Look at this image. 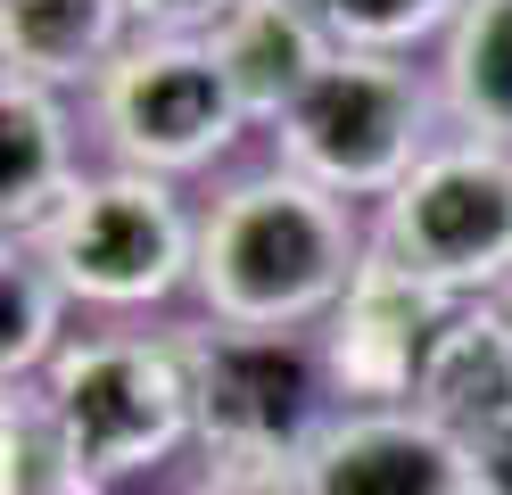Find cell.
<instances>
[{
    "instance_id": "obj_1",
    "label": "cell",
    "mask_w": 512,
    "mask_h": 495,
    "mask_svg": "<svg viewBox=\"0 0 512 495\" xmlns=\"http://www.w3.org/2000/svg\"><path fill=\"white\" fill-rule=\"evenodd\" d=\"M364 248L372 231L347 198H331L290 165H265V174L223 182L215 207L199 215L190 289L223 330H314L347 297Z\"/></svg>"
},
{
    "instance_id": "obj_2",
    "label": "cell",
    "mask_w": 512,
    "mask_h": 495,
    "mask_svg": "<svg viewBox=\"0 0 512 495\" xmlns=\"http://www.w3.org/2000/svg\"><path fill=\"white\" fill-rule=\"evenodd\" d=\"M58 429L75 438L83 471L116 487L157 471L166 454L199 438V396H190V347L182 330H83L58 347V363L34 380Z\"/></svg>"
},
{
    "instance_id": "obj_3",
    "label": "cell",
    "mask_w": 512,
    "mask_h": 495,
    "mask_svg": "<svg viewBox=\"0 0 512 495\" xmlns=\"http://www.w3.org/2000/svg\"><path fill=\"white\" fill-rule=\"evenodd\" d=\"M438 75H422L413 58H380V50H339L323 66L290 116L273 124V165L323 182L331 198H389L413 165L438 149Z\"/></svg>"
},
{
    "instance_id": "obj_4",
    "label": "cell",
    "mask_w": 512,
    "mask_h": 495,
    "mask_svg": "<svg viewBox=\"0 0 512 495\" xmlns=\"http://www.w3.org/2000/svg\"><path fill=\"white\" fill-rule=\"evenodd\" d=\"M190 347V396H199V446L232 471H281L290 479L314 438L347 413L331 388L323 339L306 330H182Z\"/></svg>"
},
{
    "instance_id": "obj_5",
    "label": "cell",
    "mask_w": 512,
    "mask_h": 495,
    "mask_svg": "<svg viewBox=\"0 0 512 495\" xmlns=\"http://www.w3.org/2000/svg\"><path fill=\"white\" fill-rule=\"evenodd\" d=\"M372 240L413 264L455 306L512 289V149L496 141H438L413 174L380 198Z\"/></svg>"
},
{
    "instance_id": "obj_6",
    "label": "cell",
    "mask_w": 512,
    "mask_h": 495,
    "mask_svg": "<svg viewBox=\"0 0 512 495\" xmlns=\"http://www.w3.org/2000/svg\"><path fill=\"white\" fill-rule=\"evenodd\" d=\"M91 124H100V149L124 174H157V182L207 174L248 132L215 50L190 33H133V50L91 91Z\"/></svg>"
},
{
    "instance_id": "obj_7",
    "label": "cell",
    "mask_w": 512,
    "mask_h": 495,
    "mask_svg": "<svg viewBox=\"0 0 512 495\" xmlns=\"http://www.w3.org/2000/svg\"><path fill=\"white\" fill-rule=\"evenodd\" d=\"M42 256L58 264V281L75 289V306H166V297L199 273V215L174 198V182L157 174H91L75 190V207L42 231Z\"/></svg>"
},
{
    "instance_id": "obj_8",
    "label": "cell",
    "mask_w": 512,
    "mask_h": 495,
    "mask_svg": "<svg viewBox=\"0 0 512 495\" xmlns=\"http://www.w3.org/2000/svg\"><path fill=\"white\" fill-rule=\"evenodd\" d=\"M446 322H455V297L430 289L413 264H397L372 240L364 264H356V281H347V297L314 322L339 405L347 413L356 405H413V380H422V363H430Z\"/></svg>"
},
{
    "instance_id": "obj_9",
    "label": "cell",
    "mask_w": 512,
    "mask_h": 495,
    "mask_svg": "<svg viewBox=\"0 0 512 495\" xmlns=\"http://www.w3.org/2000/svg\"><path fill=\"white\" fill-rule=\"evenodd\" d=\"M298 495H479V454L413 405L339 413L290 471Z\"/></svg>"
},
{
    "instance_id": "obj_10",
    "label": "cell",
    "mask_w": 512,
    "mask_h": 495,
    "mask_svg": "<svg viewBox=\"0 0 512 495\" xmlns=\"http://www.w3.org/2000/svg\"><path fill=\"white\" fill-rule=\"evenodd\" d=\"M207 50L223 66V83H232L240 116L248 124H281L298 108V99L323 83V66L339 58V42L323 33V17L306 9V0H232L223 25L207 33Z\"/></svg>"
},
{
    "instance_id": "obj_11",
    "label": "cell",
    "mask_w": 512,
    "mask_h": 495,
    "mask_svg": "<svg viewBox=\"0 0 512 495\" xmlns=\"http://www.w3.org/2000/svg\"><path fill=\"white\" fill-rule=\"evenodd\" d=\"M413 413L438 421L463 446H488L496 429H512V314H504V297L455 306V322L438 330L422 380H413Z\"/></svg>"
},
{
    "instance_id": "obj_12",
    "label": "cell",
    "mask_w": 512,
    "mask_h": 495,
    "mask_svg": "<svg viewBox=\"0 0 512 495\" xmlns=\"http://www.w3.org/2000/svg\"><path fill=\"white\" fill-rule=\"evenodd\" d=\"M133 9L124 0H0V58H9V83L34 91H100L108 66L133 50Z\"/></svg>"
},
{
    "instance_id": "obj_13",
    "label": "cell",
    "mask_w": 512,
    "mask_h": 495,
    "mask_svg": "<svg viewBox=\"0 0 512 495\" xmlns=\"http://www.w3.org/2000/svg\"><path fill=\"white\" fill-rule=\"evenodd\" d=\"M91 174L75 165V116L58 91L0 83V231L42 240Z\"/></svg>"
},
{
    "instance_id": "obj_14",
    "label": "cell",
    "mask_w": 512,
    "mask_h": 495,
    "mask_svg": "<svg viewBox=\"0 0 512 495\" xmlns=\"http://www.w3.org/2000/svg\"><path fill=\"white\" fill-rule=\"evenodd\" d=\"M430 75H438V108L463 141L512 149V0H463Z\"/></svg>"
},
{
    "instance_id": "obj_15",
    "label": "cell",
    "mask_w": 512,
    "mask_h": 495,
    "mask_svg": "<svg viewBox=\"0 0 512 495\" xmlns=\"http://www.w3.org/2000/svg\"><path fill=\"white\" fill-rule=\"evenodd\" d=\"M67 314H75V289L58 281L42 240H9V256H0V372H9V388H34L58 363Z\"/></svg>"
},
{
    "instance_id": "obj_16",
    "label": "cell",
    "mask_w": 512,
    "mask_h": 495,
    "mask_svg": "<svg viewBox=\"0 0 512 495\" xmlns=\"http://www.w3.org/2000/svg\"><path fill=\"white\" fill-rule=\"evenodd\" d=\"M0 495H100L75 438L42 405V388H9L0 405Z\"/></svg>"
},
{
    "instance_id": "obj_17",
    "label": "cell",
    "mask_w": 512,
    "mask_h": 495,
    "mask_svg": "<svg viewBox=\"0 0 512 495\" xmlns=\"http://www.w3.org/2000/svg\"><path fill=\"white\" fill-rule=\"evenodd\" d=\"M339 50H380L413 58L422 42H446V25L463 17V0H306Z\"/></svg>"
},
{
    "instance_id": "obj_18",
    "label": "cell",
    "mask_w": 512,
    "mask_h": 495,
    "mask_svg": "<svg viewBox=\"0 0 512 495\" xmlns=\"http://www.w3.org/2000/svg\"><path fill=\"white\" fill-rule=\"evenodd\" d=\"M124 9H133L141 33H190V42H207L232 0H124Z\"/></svg>"
},
{
    "instance_id": "obj_19",
    "label": "cell",
    "mask_w": 512,
    "mask_h": 495,
    "mask_svg": "<svg viewBox=\"0 0 512 495\" xmlns=\"http://www.w3.org/2000/svg\"><path fill=\"white\" fill-rule=\"evenodd\" d=\"M182 495H298V487L281 479V471H232V462H207Z\"/></svg>"
},
{
    "instance_id": "obj_20",
    "label": "cell",
    "mask_w": 512,
    "mask_h": 495,
    "mask_svg": "<svg viewBox=\"0 0 512 495\" xmlns=\"http://www.w3.org/2000/svg\"><path fill=\"white\" fill-rule=\"evenodd\" d=\"M479 454V495H512V429H496L488 446H471Z\"/></svg>"
},
{
    "instance_id": "obj_21",
    "label": "cell",
    "mask_w": 512,
    "mask_h": 495,
    "mask_svg": "<svg viewBox=\"0 0 512 495\" xmlns=\"http://www.w3.org/2000/svg\"><path fill=\"white\" fill-rule=\"evenodd\" d=\"M504 314H512V289H504Z\"/></svg>"
}]
</instances>
